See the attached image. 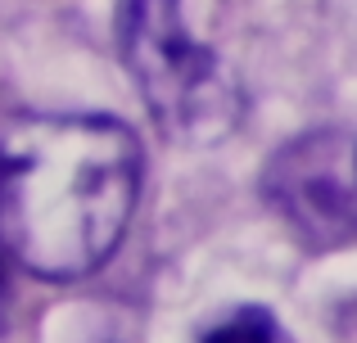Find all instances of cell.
I'll use <instances>...</instances> for the list:
<instances>
[{"instance_id":"cell-1","label":"cell","mask_w":357,"mask_h":343,"mask_svg":"<svg viewBox=\"0 0 357 343\" xmlns=\"http://www.w3.org/2000/svg\"><path fill=\"white\" fill-rule=\"evenodd\" d=\"M140 172V141L118 118H5L0 244L41 280H82L100 271L131 226Z\"/></svg>"},{"instance_id":"cell-2","label":"cell","mask_w":357,"mask_h":343,"mask_svg":"<svg viewBox=\"0 0 357 343\" xmlns=\"http://www.w3.org/2000/svg\"><path fill=\"white\" fill-rule=\"evenodd\" d=\"M118 54L167 141L213 145L236 131L240 86L231 68L181 23V0H118Z\"/></svg>"},{"instance_id":"cell-3","label":"cell","mask_w":357,"mask_h":343,"mask_svg":"<svg viewBox=\"0 0 357 343\" xmlns=\"http://www.w3.org/2000/svg\"><path fill=\"white\" fill-rule=\"evenodd\" d=\"M204 343H294V339H289V330L280 326L267 308L249 303V308L231 312L222 326H213L208 335H204Z\"/></svg>"},{"instance_id":"cell-4","label":"cell","mask_w":357,"mask_h":343,"mask_svg":"<svg viewBox=\"0 0 357 343\" xmlns=\"http://www.w3.org/2000/svg\"><path fill=\"white\" fill-rule=\"evenodd\" d=\"M5 298H9V280H5V262H0V312H5Z\"/></svg>"},{"instance_id":"cell-5","label":"cell","mask_w":357,"mask_h":343,"mask_svg":"<svg viewBox=\"0 0 357 343\" xmlns=\"http://www.w3.org/2000/svg\"><path fill=\"white\" fill-rule=\"evenodd\" d=\"M353 181H357V150H353Z\"/></svg>"}]
</instances>
